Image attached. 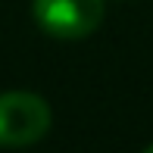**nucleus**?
Wrapping results in <instances>:
<instances>
[{"label": "nucleus", "instance_id": "f257e3e1", "mask_svg": "<svg viewBox=\"0 0 153 153\" xmlns=\"http://www.w3.org/2000/svg\"><path fill=\"white\" fill-rule=\"evenodd\" d=\"M50 131V106L28 91L0 94V147H28Z\"/></svg>", "mask_w": 153, "mask_h": 153}, {"label": "nucleus", "instance_id": "f03ea898", "mask_svg": "<svg viewBox=\"0 0 153 153\" xmlns=\"http://www.w3.org/2000/svg\"><path fill=\"white\" fill-rule=\"evenodd\" d=\"M34 22L59 41H78L100 28L103 0H34Z\"/></svg>", "mask_w": 153, "mask_h": 153}, {"label": "nucleus", "instance_id": "7ed1b4c3", "mask_svg": "<svg viewBox=\"0 0 153 153\" xmlns=\"http://www.w3.org/2000/svg\"><path fill=\"white\" fill-rule=\"evenodd\" d=\"M147 153H153V144H150V147H147Z\"/></svg>", "mask_w": 153, "mask_h": 153}]
</instances>
